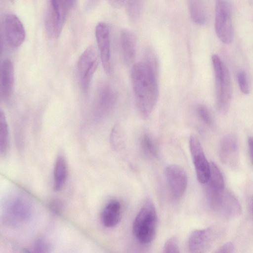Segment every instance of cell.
Returning <instances> with one entry per match:
<instances>
[{
  "instance_id": "6da1fadb",
  "label": "cell",
  "mask_w": 253,
  "mask_h": 253,
  "mask_svg": "<svg viewBox=\"0 0 253 253\" xmlns=\"http://www.w3.org/2000/svg\"><path fill=\"white\" fill-rule=\"evenodd\" d=\"M158 60L155 53L148 50L144 61L132 66L131 72L133 91L137 111L144 119L152 113L159 97Z\"/></svg>"
},
{
  "instance_id": "7a4b0ae2",
  "label": "cell",
  "mask_w": 253,
  "mask_h": 253,
  "mask_svg": "<svg viewBox=\"0 0 253 253\" xmlns=\"http://www.w3.org/2000/svg\"><path fill=\"white\" fill-rule=\"evenodd\" d=\"M213 67L216 90L217 108L221 114L228 110L232 96V85L229 70L217 55L211 57Z\"/></svg>"
},
{
  "instance_id": "3957f363",
  "label": "cell",
  "mask_w": 253,
  "mask_h": 253,
  "mask_svg": "<svg viewBox=\"0 0 253 253\" xmlns=\"http://www.w3.org/2000/svg\"><path fill=\"white\" fill-rule=\"evenodd\" d=\"M158 217L154 204L147 201L142 207L133 223V234L142 244L151 243L155 238Z\"/></svg>"
},
{
  "instance_id": "277c9868",
  "label": "cell",
  "mask_w": 253,
  "mask_h": 253,
  "mask_svg": "<svg viewBox=\"0 0 253 253\" xmlns=\"http://www.w3.org/2000/svg\"><path fill=\"white\" fill-rule=\"evenodd\" d=\"M210 206L212 210L228 218L239 216L241 205L236 197L225 188L221 189L207 188Z\"/></svg>"
},
{
  "instance_id": "5b68a950",
  "label": "cell",
  "mask_w": 253,
  "mask_h": 253,
  "mask_svg": "<svg viewBox=\"0 0 253 253\" xmlns=\"http://www.w3.org/2000/svg\"><path fill=\"white\" fill-rule=\"evenodd\" d=\"M231 6L227 0H216L215 30L219 40L230 43L233 39Z\"/></svg>"
},
{
  "instance_id": "8992f818",
  "label": "cell",
  "mask_w": 253,
  "mask_h": 253,
  "mask_svg": "<svg viewBox=\"0 0 253 253\" xmlns=\"http://www.w3.org/2000/svg\"><path fill=\"white\" fill-rule=\"evenodd\" d=\"M99 52L94 45L87 47L78 61L77 69L83 90L87 93L99 64Z\"/></svg>"
},
{
  "instance_id": "52a82bcc",
  "label": "cell",
  "mask_w": 253,
  "mask_h": 253,
  "mask_svg": "<svg viewBox=\"0 0 253 253\" xmlns=\"http://www.w3.org/2000/svg\"><path fill=\"white\" fill-rule=\"evenodd\" d=\"M189 147L197 178L200 183L206 184L210 178L211 165L207 159L200 142L194 135H191L190 137Z\"/></svg>"
},
{
  "instance_id": "ba28073f",
  "label": "cell",
  "mask_w": 253,
  "mask_h": 253,
  "mask_svg": "<svg viewBox=\"0 0 253 253\" xmlns=\"http://www.w3.org/2000/svg\"><path fill=\"white\" fill-rule=\"evenodd\" d=\"M217 232L212 227L195 230L188 240V249L191 253L207 252L218 238Z\"/></svg>"
},
{
  "instance_id": "9c48e42d",
  "label": "cell",
  "mask_w": 253,
  "mask_h": 253,
  "mask_svg": "<svg viewBox=\"0 0 253 253\" xmlns=\"http://www.w3.org/2000/svg\"><path fill=\"white\" fill-rule=\"evenodd\" d=\"M165 176L172 196L176 200L179 199L184 194L187 186L186 171L181 166L171 164L166 168Z\"/></svg>"
},
{
  "instance_id": "30bf717a",
  "label": "cell",
  "mask_w": 253,
  "mask_h": 253,
  "mask_svg": "<svg viewBox=\"0 0 253 253\" xmlns=\"http://www.w3.org/2000/svg\"><path fill=\"white\" fill-rule=\"evenodd\" d=\"M117 100L116 91L108 84L102 85L99 89L95 101V118L101 120L106 117L114 108Z\"/></svg>"
},
{
  "instance_id": "8fae6325",
  "label": "cell",
  "mask_w": 253,
  "mask_h": 253,
  "mask_svg": "<svg viewBox=\"0 0 253 253\" xmlns=\"http://www.w3.org/2000/svg\"><path fill=\"white\" fill-rule=\"evenodd\" d=\"M3 30L5 39L11 47L20 46L26 37V32L22 23L13 14L6 15L3 20Z\"/></svg>"
},
{
  "instance_id": "7c38bea8",
  "label": "cell",
  "mask_w": 253,
  "mask_h": 253,
  "mask_svg": "<svg viewBox=\"0 0 253 253\" xmlns=\"http://www.w3.org/2000/svg\"><path fill=\"white\" fill-rule=\"evenodd\" d=\"M219 157L221 162L226 166L235 168L239 163V146L237 136L228 134L220 141Z\"/></svg>"
},
{
  "instance_id": "4fadbf2b",
  "label": "cell",
  "mask_w": 253,
  "mask_h": 253,
  "mask_svg": "<svg viewBox=\"0 0 253 253\" xmlns=\"http://www.w3.org/2000/svg\"><path fill=\"white\" fill-rule=\"evenodd\" d=\"M95 37L102 67L107 74L111 72L110 31L108 25L99 23L95 28Z\"/></svg>"
},
{
  "instance_id": "5bb4252c",
  "label": "cell",
  "mask_w": 253,
  "mask_h": 253,
  "mask_svg": "<svg viewBox=\"0 0 253 253\" xmlns=\"http://www.w3.org/2000/svg\"><path fill=\"white\" fill-rule=\"evenodd\" d=\"M31 213V206L28 201L22 197H16L8 203L5 220L11 224H17L27 220Z\"/></svg>"
},
{
  "instance_id": "9a60e30c",
  "label": "cell",
  "mask_w": 253,
  "mask_h": 253,
  "mask_svg": "<svg viewBox=\"0 0 253 253\" xmlns=\"http://www.w3.org/2000/svg\"><path fill=\"white\" fill-rule=\"evenodd\" d=\"M0 73L1 98L4 101H7L11 96L14 84V70L10 60H3L1 65Z\"/></svg>"
},
{
  "instance_id": "2e32d148",
  "label": "cell",
  "mask_w": 253,
  "mask_h": 253,
  "mask_svg": "<svg viewBox=\"0 0 253 253\" xmlns=\"http://www.w3.org/2000/svg\"><path fill=\"white\" fill-rule=\"evenodd\" d=\"M122 53L126 63L130 64L134 61L136 55V38L129 30L124 29L120 35Z\"/></svg>"
},
{
  "instance_id": "e0dca14e",
  "label": "cell",
  "mask_w": 253,
  "mask_h": 253,
  "mask_svg": "<svg viewBox=\"0 0 253 253\" xmlns=\"http://www.w3.org/2000/svg\"><path fill=\"white\" fill-rule=\"evenodd\" d=\"M121 214L120 203L117 200H112L103 209L101 215V220L105 227H113L120 221Z\"/></svg>"
},
{
  "instance_id": "ac0fdd59",
  "label": "cell",
  "mask_w": 253,
  "mask_h": 253,
  "mask_svg": "<svg viewBox=\"0 0 253 253\" xmlns=\"http://www.w3.org/2000/svg\"><path fill=\"white\" fill-rule=\"evenodd\" d=\"M67 166L65 158L62 155H59L56 160L53 172L54 189L58 191L64 187L67 178Z\"/></svg>"
},
{
  "instance_id": "d6986e66",
  "label": "cell",
  "mask_w": 253,
  "mask_h": 253,
  "mask_svg": "<svg viewBox=\"0 0 253 253\" xmlns=\"http://www.w3.org/2000/svg\"><path fill=\"white\" fill-rule=\"evenodd\" d=\"M191 18L196 24L204 25L207 20V12L202 0H188Z\"/></svg>"
},
{
  "instance_id": "ffe728a7",
  "label": "cell",
  "mask_w": 253,
  "mask_h": 253,
  "mask_svg": "<svg viewBox=\"0 0 253 253\" xmlns=\"http://www.w3.org/2000/svg\"><path fill=\"white\" fill-rule=\"evenodd\" d=\"M211 173L207 183V188L221 189L225 188L223 176L218 167L214 162H211Z\"/></svg>"
},
{
  "instance_id": "44dd1931",
  "label": "cell",
  "mask_w": 253,
  "mask_h": 253,
  "mask_svg": "<svg viewBox=\"0 0 253 253\" xmlns=\"http://www.w3.org/2000/svg\"><path fill=\"white\" fill-rule=\"evenodd\" d=\"M110 143L116 150H120L125 147L126 136L125 131L120 124H116L112 129L110 136Z\"/></svg>"
},
{
  "instance_id": "7402d4cb",
  "label": "cell",
  "mask_w": 253,
  "mask_h": 253,
  "mask_svg": "<svg viewBox=\"0 0 253 253\" xmlns=\"http://www.w3.org/2000/svg\"><path fill=\"white\" fill-rule=\"evenodd\" d=\"M9 143L8 128L4 112H0V153L4 156L7 151Z\"/></svg>"
},
{
  "instance_id": "603a6c76",
  "label": "cell",
  "mask_w": 253,
  "mask_h": 253,
  "mask_svg": "<svg viewBox=\"0 0 253 253\" xmlns=\"http://www.w3.org/2000/svg\"><path fill=\"white\" fill-rule=\"evenodd\" d=\"M140 147L142 152L149 158L155 157L158 149L155 142L148 134L145 133L141 137Z\"/></svg>"
},
{
  "instance_id": "cb8c5ba5",
  "label": "cell",
  "mask_w": 253,
  "mask_h": 253,
  "mask_svg": "<svg viewBox=\"0 0 253 253\" xmlns=\"http://www.w3.org/2000/svg\"><path fill=\"white\" fill-rule=\"evenodd\" d=\"M142 0H125L124 7L129 19L135 21L139 17L142 9Z\"/></svg>"
},
{
  "instance_id": "d4e9b609",
  "label": "cell",
  "mask_w": 253,
  "mask_h": 253,
  "mask_svg": "<svg viewBox=\"0 0 253 253\" xmlns=\"http://www.w3.org/2000/svg\"><path fill=\"white\" fill-rule=\"evenodd\" d=\"M196 113L199 119L205 124L210 126L213 120L208 108L204 105H199L196 108Z\"/></svg>"
},
{
  "instance_id": "484cf974",
  "label": "cell",
  "mask_w": 253,
  "mask_h": 253,
  "mask_svg": "<svg viewBox=\"0 0 253 253\" xmlns=\"http://www.w3.org/2000/svg\"><path fill=\"white\" fill-rule=\"evenodd\" d=\"M163 252L165 253H179L178 240L176 236H173L168 239L165 243Z\"/></svg>"
},
{
  "instance_id": "4316f807",
  "label": "cell",
  "mask_w": 253,
  "mask_h": 253,
  "mask_svg": "<svg viewBox=\"0 0 253 253\" xmlns=\"http://www.w3.org/2000/svg\"><path fill=\"white\" fill-rule=\"evenodd\" d=\"M237 78L241 91L244 94L249 93L250 88L246 73L244 71H240L238 74Z\"/></svg>"
},
{
  "instance_id": "83f0119b",
  "label": "cell",
  "mask_w": 253,
  "mask_h": 253,
  "mask_svg": "<svg viewBox=\"0 0 253 253\" xmlns=\"http://www.w3.org/2000/svg\"><path fill=\"white\" fill-rule=\"evenodd\" d=\"M34 249L36 252H48L50 249L48 243L43 239H39L36 241Z\"/></svg>"
},
{
  "instance_id": "f1b7e54d",
  "label": "cell",
  "mask_w": 253,
  "mask_h": 253,
  "mask_svg": "<svg viewBox=\"0 0 253 253\" xmlns=\"http://www.w3.org/2000/svg\"><path fill=\"white\" fill-rule=\"evenodd\" d=\"M234 250L235 247L234 244L232 242H229L220 246L215 252L220 253H230L234 252Z\"/></svg>"
},
{
  "instance_id": "f546056e",
  "label": "cell",
  "mask_w": 253,
  "mask_h": 253,
  "mask_svg": "<svg viewBox=\"0 0 253 253\" xmlns=\"http://www.w3.org/2000/svg\"><path fill=\"white\" fill-rule=\"evenodd\" d=\"M125 0H108L109 4L113 7L120 8L124 6Z\"/></svg>"
},
{
  "instance_id": "4dcf8cb0",
  "label": "cell",
  "mask_w": 253,
  "mask_h": 253,
  "mask_svg": "<svg viewBox=\"0 0 253 253\" xmlns=\"http://www.w3.org/2000/svg\"><path fill=\"white\" fill-rule=\"evenodd\" d=\"M248 143L250 156L253 166V136L249 137Z\"/></svg>"
},
{
  "instance_id": "1f68e13d",
  "label": "cell",
  "mask_w": 253,
  "mask_h": 253,
  "mask_svg": "<svg viewBox=\"0 0 253 253\" xmlns=\"http://www.w3.org/2000/svg\"><path fill=\"white\" fill-rule=\"evenodd\" d=\"M248 210L250 216L253 220V195H251L249 198Z\"/></svg>"
},
{
  "instance_id": "d6a6232c",
  "label": "cell",
  "mask_w": 253,
  "mask_h": 253,
  "mask_svg": "<svg viewBox=\"0 0 253 253\" xmlns=\"http://www.w3.org/2000/svg\"><path fill=\"white\" fill-rule=\"evenodd\" d=\"M11 2L13 1L14 0H10Z\"/></svg>"
}]
</instances>
